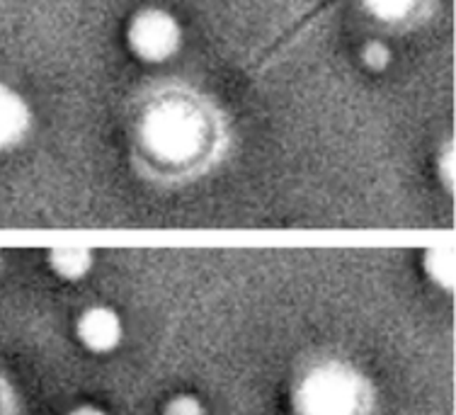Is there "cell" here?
Wrapping results in <instances>:
<instances>
[{
    "label": "cell",
    "mask_w": 456,
    "mask_h": 415,
    "mask_svg": "<svg viewBox=\"0 0 456 415\" xmlns=\"http://www.w3.org/2000/svg\"><path fill=\"white\" fill-rule=\"evenodd\" d=\"M367 8L377 15V18L384 20H398L403 18L405 12L411 10V5L415 0H364Z\"/></svg>",
    "instance_id": "cell-9"
},
{
    "label": "cell",
    "mask_w": 456,
    "mask_h": 415,
    "mask_svg": "<svg viewBox=\"0 0 456 415\" xmlns=\"http://www.w3.org/2000/svg\"><path fill=\"white\" fill-rule=\"evenodd\" d=\"M151 139L160 151L183 149L184 142L190 139V126L184 119H175L173 115H163L151 126Z\"/></svg>",
    "instance_id": "cell-7"
},
{
    "label": "cell",
    "mask_w": 456,
    "mask_h": 415,
    "mask_svg": "<svg viewBox=\"0 0 456 415\" xmlns=\"http://www.w3.org/2000/svg\"><path fill=\"white\" fill-rule=\"evenodd\" d=\"M46 265L63 282H80L93 273L95 265V253L88 248H52L46 253Z\"/></svg>",
    "instance_id": "cell-5"
},
{
    "label": "cell",
    "mask_w": 456,
    "mask_h": 415,
    "mask_svg": "<svg viewBox=\"0 0 456 415\" xmlns=\"http://www.w3.org/2000/svg\"><path fill=\"white\" fill-rule=\"evenodd\" d=\"M132 52L149 63H160L170 59L180 49V25L177 20L166 12V10H141L139 15H134L126 32Z\"/></svg>",
    "instance_id": "cell-2"
},
{
    "label": "cell",
    "mask_w": 456,
    "mask_h": 415,
    "mask_svg": "<svg viewBox=\"0 0 456 415\" xmlns=\"http://www.w3.org/2000/svg\"><path fill=\"white\" fill-rule=\"evenodd\" d=\"M32 129V110L25 98L0 83V151L18 146Z\"/></svg>",
    "instance_id": "cell-4"
},
{
    "label": "cell",
    "mask_w": 456,
    "mask_h": 415,
    "mask_svg": "<svg viewBox=\"0 0 456 415\" xmlns=\"http://www.w3.org/2000/svg\"><path fill=\"white\" fill-rule=\"evenodd\" d=\"M357 387L342 371L318 370L301 381L297 408L301 415H354Z\"/></svg>",
    "instance_id": "cell-1"
},
{
    "label": "cell",
    "mask_w": 456,
    "mask_h": 415,
    "mask_svg": "<svg viewBox=\"0 0 456 415\" xmlns=\"http://www.w3.org/2000/svg\"><path fill=\"white\" fill-rule=\"evenodd\" d=\"M73 336L90 354H112L124 340L122 316L105 304L83 309L73 323Z\"/></svg>",
    "instance_id": "cell-3"
},
{
    "label": "cell",
    "mask_w": 456,
    "mask_h": 415,
    "mask_svg": "<svg viewBox=\"0 0 456 415\" xmlns=\"http://www.w3.org/2000/svg\"><path fill=\"white\" fill-rule=\"evenodd\" d=\"M66 415H110L105 408L95 406V403H78L73 406L70 411H66Z\"/></svg>",
    "instance_id": "cell-11"
},
{
    "label": "cell",
    "mask_w": 456,
    "mask_h": 415,
    "mask_svg": "<svg viewBox=\"0 0 456 415\" xmlns=\"http://www.w3.org/2000/svg\"><path fill=\"white\" fill-rule=\"evenodd\" d=\"M420 267L425 277L430 280L439 289H447L452 292L456 282V263H454V250L452 246H439V248H428L420 257Z\"/></svg>",
    "instance_id": "cell-6"
},
{
    "label": "cell",
    "mask_w": 456,
    "mask_h": 415,
    "mask_svg": "<svg viewBox=\"0 0 456 415\" xmlns=\"http://www.w3.org/2000/svg\"><path fill=\"white\" fill-rule=\"evenodd\" d=\"M160 415H207V406L197 394H175L163 403Z\"/></svg>",
    "instance_id": "cell-8"
},
{
    "label": "cell",
    "mask_w": 456,
    "mask_h": 415,
    "mask_svg": "<svg viewBox=\"0 0 456 415\" xmlns=\"http://www.w3.org/2000/svg\"><path fill=\"white\" fill-rule=\"evenodd\" d=\"M362 59L367 63L369 69H374V71H381V69H387L388 61H391V52H388L387 45H381V42H369L364 46V52H362Z\"/></svg>",
    "instance_id": "cell-10"
}]
</instances>
